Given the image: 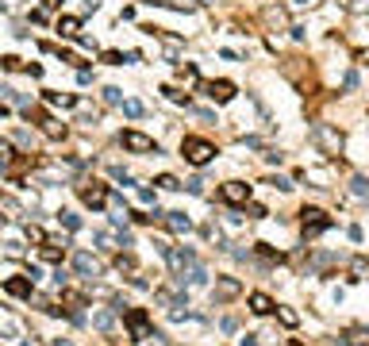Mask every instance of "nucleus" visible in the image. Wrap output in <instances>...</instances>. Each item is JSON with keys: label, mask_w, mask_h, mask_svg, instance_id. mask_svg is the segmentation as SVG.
Here are the masks:
<instances>
[{"label": "nucleus", "mask_w": 369, "mask_h": 346, "mask_svg": "<svg viewBox=\"0 0 369 346\" xmlns=\"http://www.w3.org/2000/svg\"><path fill=\"white\" fill-rule=\"evenodd\" d=\"M311 143L320 146L323 158H339L342 146H346V139H342L339 127H331V124H316V127H311Z\"/></svg>", "instance_id": "obj_1"}, {"label": "nucleus", "mask_w": 369, "mask_h": 346, "mask_svg": "<svg viewBox=\"0 0 369 346\" xmlns=\"http://www.w3.org/2000/svg\"><path fill=\"white\" fill-rule=\"evenodd\" d=\"M181 158L189 165H208L215 158V146L208 143V139H200V135H184V143H181Z\"/></svg>", "instance_id": "obj_2"}, {"label": "nucleus", "mask_w": 369, "mask_h": 346, "mask_svg": "<svg viewBox=\"0 0 369 346\" xmlns=\"http://www.w3.org/2000/svg\"><path fill=\"white\" fill-rule=\"evenodd\" d=\"M123 323H127V331H131V343H146V338H154V327H150L146 308H123Z\"/></svg>", "instance_id": "obj_3"}, {"label": "nucleus", "mask_w": 369, "mask_h": 346, "mask_svg": "<svg viewBox=\"0 0 369 346\" xmlns=\"http://www.w3.org/2000/svg\"><path fill=\"white\" fill-rule=\"evenodd\" d=\"M165 254H169V262H174L177 273H189V281H196V285H200V281H208L204 277V266L196 262L193 250H165Z\"/></svg>", "instance_id": "obj_4"}, {"label": "nucleus", "mask_w": 369, "mask_h": 346, "mask_svg": "<svg viewBox=\"0 0 369 346\" xmlns=\"http://www.w3.org/2000/svg\"><path fill=\"white\" fill-rule=\"evenodd\" d=\"M300 216H304V239H316V235H323L331 227V216L320 208H304Z\"/></svg>", "instance_id": "obj_5"}, {"label": "nucleus", "mask_w": 369, "mask_h": 346, "mask_svg": "<svg viewBox=\"0 0 369 346\" xmlns=\"http://www.w3.org/2000/svg\"><path fill=\"white\" fill-rule=\"evenodd\" d=\"M119 143H123L127 150H135V154H150V150L158 154L154 139H150V135H143V131H123V135H119Z\"/></svg>", "instance_id": "obj_6"}, {"label": "nucleus", "mask_w": 369, "mask_h": 346, "mask_svg": "<svg viewBox=\"0 0 369 346\" xmlns=\"http://www.w3.org/2000/svg\"><path fill=\"white\" fill-rule=\"evenodd\" d=\"M219 196H224V204H243V208H246V200H250V185L227 181L224 189H219Z\"/></svg>", "instance_id": "obj_7"}, {"label": "nucleus", "mask_w": 369, "mask_h": 346, "mask_svg": "<svg viewBox=\"0 0 369 346\" xmlns=\"http://www.w3.org/2000/svg\"><path fill=\"white\" fill-rule=\"evenodd\" d=\"M204 96H208V100H215V104H227V100H235V85H231V81H208Z\"/></svg>", "instance_id": "obj_8"}, {"label": "nucleus", "mask_w": 369, "mask_h": 346, "mask_svg": "<svg viewBox=\"0 0 369 346\" xmlns=\"http://www.w3.org/2000/svg\"><path fill=\"white\" fill-rule=\"evenodd\" d=\"M31 288H35V277H8L4 281V292H8V297H20V300H31Z\"/></svg>", "instance_id": "obj_9"}, {"label": "nucleus", "mask_w": 369, "mask_h": 346, "mask_svg": "<svg viewBox=\"0 0 369 346\" xmlns=\"http://www.w3.org/2000/svg\"><path fill=\"white\" fill-rule=\"evenodd\" d=\"M81 200H85L88 208H104L108 189H104V185H97V181H93V185H81Z\"/></svg>", "instance_id": "obj_10"}, {"label": "nucleus", "mask_w": 369, "mask_h": 346, "mask_svg": "<svg viewBox=\"0 0 369 346\" xmlns=\"http://www.w3.org/2000/svg\"><path fill=\"white\" fill-rule=\"evenodd\" d=\"M250 312L254 316H270V312H277V304H273L265 292H250Z\"/></svg>", "instance_id": "obj_11"}, {"label": "nucleus", "mask_w": 369, "mask_h": 346, "mask_svg": "<svg viewBox=\"0 0 369 346\" xmlns=\"http://www.w3.org/2000/svg\"><path fill=\"white\" fill-rule=\"evenodd\" d=\"M231 297H239V281H235V277L215 281V300H231Z\"/></svg>", "instance_id": "obj_12"}, {"label": "nucleus", "mask_w": 369, "mask_h": 346, "mask_svg": "<svg viewBox=\"0 0 369 346\" xmlns=\"http://www.w3.org/2000/svg\"><path fill=\"white\" fill-rule=\"evenodd\" d=\"M78 273H85V277H97L100 273V266H97V258H93V254H78Z\"/></svg>", "instance_id": "obj_13"}, {"label": "nucleus", "mask_w": 369, "mask_h": 346, "mask_svg": "<svg viewBox=\"0 0 369 346\" xmlns=\"http://www.w3.org/2000/svg\"><path fill=\"white\" fill-rule=\"evenodd\" d=\"M78 31H81V19H78V16H62V19H58V35L78 38Z\"/></svg>", "instance_id": "obj_14"}, {"label": "nucleus", "mask_w": 369, "mask_h": 346, "mask_svg": "<svg viewBox=\"0 0 369 346\" xmlns=\"http://www.w3.org/2000/svg\"><path fill=\"white\" fill-rule=\"evenodd\" d=\"M43 119V131L50 135V139H66V124H58V119H50V115H39Z\"/></svg>", "instance_id": "obj_15"}, {"label": "nucleus", "mask_w": 369, "mask_h": 346, "mask_svg": "<svg viewBox=\"0 0 369 346\" xmlns=\"http://www.w3.org/2000/svg\"><path fill=\"white\" fill-rule=\"evenodd\" d=\"M62 254H66V242H47L43 246V258L47 262H62Z\"/></svg>", "instance_id": "obj_16"}, {"label": "nucleus", "mask_w": 369, "mask_h": 346, "mask_svg": "<svg viewBox=\"0 0 369 346\" xmlns=\"http://www.w3.org/2000/svg\"><path fill=\"white\" fill-rule=\"evenodd\" d=\"M47 100L58 108H78V96H69V93H47Z\"/></svg>", "instance_id": "obj_17"}, {"label": "nucleus", "mask_w": 369, "mask_h": 346, "mask_svg": "<svg viewBox=\"0 0 369 346\" xmlns=\"http://www.w3.org/2000/svg\"><path fill=\"white\" fill-rule=\"evenodd\" d=\"M169 227H174V231H189L193 223H189V216H184V211H169Z\"/></svg>", "instance_id": "obj_18"}, {"label": "nucleus", "mask_w": 369, "mask_h": 346, "mask_svg": "<svg viewBox=\"0 0 369 346\" xmlns=\"http://www.w3.org/2000/svg\"><path fill=\"white\" fill-rule=\"evenodd\" d=\"M158 189H169V192H174V189H181V181H177L174 173H162V177H158Z\"/></svg>", "instance_id": "obj_19"}, {"label": "nucleus", "mask_w": 369, "mask_h": 346, "mask_svg": "<svg viewBox=\"0 0 369 346\" xmlns=\"http://www.w3.org/2000/svg\"><path fill=\"white\" fill-rule=\"evenodd\" d=\"M277 316H281V323H285V327H296V323H300V316H296V312H292V308H281V312H277Z\"/></svg>", "instance_id": "obj_20"}, {"label": "nucleus", "mask_w": 369, "mask_h": 346, "mask_svg": "<svg viewBox=\"0 0 369 346\" xmlns=\"http://www.w3.org/2000/svg\"><path fill=\"white\" fill-rule=\"evenodd\" d=\"M27 239H31V242H39V246H47V242H50L43 227H27Z\"/></svg>", "instance_id": "obj_21"}, {"label": "nucleus", "mask_w": 369, "mask_h": 346, "mask_svg": "<svg viewBox=\"0 0 369 346\" xmlns=\"http://www.w3.org/2000/svg\"><path fill=\"white\" fill-rule=\"evenodd\" d=\"M169 8H177V12H193L196 8V0H165Z\"/></svg>", "instance_id": "obj_22"}, {"label": "nucleus", "mask_w": 369, "mask_h": 346, "mask_svg": "<svg viewBox=\"0 0 369 346\" xmlns=\"http://www.w3.org/2000/svg\"><path fill=\"white\" fill-rule=\"evenodd\" d=\"M104 100H108V104H119V100H123V93H119L116 85H108L104 89Z\"/></svg>", "instance_id": "obj_23"}, {"label": "nucleus", "mask_w": 369, "mask_h": 346, "mask_svg": "<svg viewBox=\"0 0 369 346\" xmlns=\"http://www.w3.org/2000/svg\"><path fill=\"white\" fill-rule=\"evenodd\" d=\"M258 254H262V258H270V262H281V254H277L273 246H265V242H258Z\"/></svg>", "instance_id": "obj_24"}, {"label": "nucleus", "mask_w": 369, "mask_h": 346, "mask_svg": "<svg viewBox=\"0 0 369 346\" xmlns=\"http://www.w3.org/2000/svg\"><path fill=\"white\" fill-rule=\"evenodd\" d=\"M354 192H358V196H369V185H366V177H354Z\"/></svg>", "instance_id": "obj_25"}, {"label": "nucleus", "mask_w": 369, "mask_h": 346, "mask_svg": "<svg viewBox=\"0 0 369 346\" xmlns=\"http://www.w3.org/2000/svg\"><path fill=\"white\" fill-rule=\"evenodd\" d=\"M350 8L358 12V16H366V12H369V0H350Z\"/></svg>", "instance_id": "obj_26"}, {"label": "nucleus", "mask_w": 369, "mask_h": 346, "mask_svg": "<svg viewBox=\"0 0 369 346\" xmlns=\"http://www.w3.org/2000/svg\"><path fill=\"white\" fill-rule=\"evenodd\" d=\"M181 81H196V66H181Z\"/></svg>", "instance_id": "obj_27"}, {"label": "nucleus", "mask_w": 369, "mask_h": 346, "mask_svg": "<svg viewBox=\"0 0 369 346\" xmlns=\"http://www.w3.org/2000/svg\"><path fill=\"white\" fill-rule=\"evenodd\" d=\"M123 112H127V115H139V112H143V104H135V100H127V104H123Z\"/></svg>", "instance_id": "obj_28"}, {"label": "nucleus", "mask_w": 369, "mask_h": 346, "mask_svg": "<svg viewBox=\"0 0 369 346\" xmlns=\"http://www.w3.org/2000/svg\"><path fill=\"white\" fill-rule=\"evenodd\" d=\"M292 4H296V8H316L320 0H292Z\"/></svg>", "instance_id": "obj_29"}, {"label": "nucleus", "mask_w": 369, "mask_h": 346, "mask_svg": "<svg viewBox=\"0 0 369 346\" xmlns=\"http://www.w3.org/2000/svg\"><path fill=\"white\" fill-rule=\"evenodd\" d=\"M58 4H62V0H43V8H47V12H50V8H58Z\"/></svg>", "instance_id": "obj_30"}, {"label": "nucleus", "mask_w": 369, "mask_h": 346, "mask_svg": "<svg viewBox=\"0 0 369 346\" xmlns=\"http://www.w3.org/2000/svg\"><path fill=\"white\" fill-rule=\"evenodd\" d=\"M85 4H88V8H97V4H100V0H85Z\"/></svg>", "instance_id": "obj_31"}, {"label": "nucleus", "mask_w": 369, "mask_h": 346, "mask_svg": "<svg viewBox=\"0 0 369 346\" xmlns=\"http://www.w3.org/2000/svg\"><path fill=\"white\" fill-rule=\"evenodd\" d=\"M143 4H165V0H143Z\"/></svg>", "instance_id": "obj_32"}, {"label": "nucleus", "mask_w": 369, "mask_h": 346, "mask_svg": "<svg viewBox=\"0 0 369 346\" xmlns=\"http://www.w3.org/2000/svg\"><path fill=\"white\" fill-rule=\"evenodd\" d=\"M292 346H304V343H300V338H292Z\"/></svg>", "instance_id": "obj_33"}]
</instances>
